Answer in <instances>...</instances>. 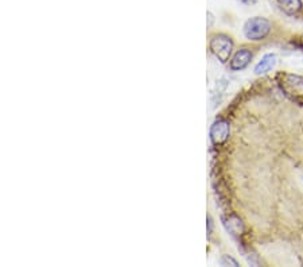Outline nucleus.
Returning <instances> with one entry per match:
<instances>
[{"label": "nucleus", "mask_w": 303, "mask_h": 267, "mask_svg": "<svg viewBox=\"0 0 303 267\" xmlns=\"http://www.w3.org/2000/svg\"><path fill=\"white\" fill-rule=\"evenodd\" d=\"M241 1H243L244 4H255L257 0H241Z\"/></svg>", "instance_id": "11"}, {"label": "nucleus", "mask_w": 303, "mask_h": 267, "mask_svg": "<svg viewBox=\"0 0 303 267\" xmlns=\"http://www.w3.org/2000/svg\"><path fill=\"white\" fill-rule=\"evenodd\" d=\"M224 225L228 229V232H231L235 236H239L244 231V225L241 223V220L236 216H229L228 219H224Z\"/></svg>", "instance_id": "6"}, {"label": "nucleus", "mask_w": 303, "mask_h": 267, "mask_svg": "<svg viewBox=\"0 0 303 267\" xmlns=\"http://www.w3.org/2000/svg\"><path fill=\"white\" fill-rule=\"evenodd\" d=\"M251 60H252V53L247 49H241L239 52H236V54L232 57L229 67L232 70H243L250 65Z\"/></svg>", "instance_id": "4"}, {"label": "nucleus", "mask_w": 303, "mask_h": 267, "mask_svg": "<svg viewBox=\"0 0 303 267\" xmlns=\"http://www.w3.org/2000/svg\"><path fill=\"white\" fill-rule=\"evenodd\" d=\"M289 78L291 80V81H287L291 85V88H293L295 92H301V93H303V78L302 77H298V76H289Z\"/></svg>", "instance_id": "8"}, {"label": "nucleus", "mask_w": 303, "mask_h": 267, "mask_svg": "<svg viewBox=\"0 0 303 267\" xmlns=\"http://www.w3.org/2000/svg\"><path fill=\"white\" fill-rule=\"evenodd\" d=\"M220 265H221V266H233V267L239 266L237 261H235V259L229 257V255H224V257L221 258V261H220Z\"/></svg>", "instance_id": "9"}, {"label": "nucleus", "mask_w": 303, "mask_h": 267, "mask_svg": "<svg viewBox=\"0 0 303 267\" xmlns=\"http://www.w3.org/2000/svg\"><path fill=\"white\" fill-rule=\"evenodd\" d=\"M244 35L247 39L250 41H261L265 38L271 31V23L264 18L255 16L251 18L244 24Z\"/></svg>", "instance_id": "1"}, {"label": "nucleus", "mask_w": 303, "mask_h": 267, "mask_svg": "<svg viewBox=\"0 0 303 267\" xmlns=\"http://www.w3.org/2000/svg\"><path fill=\"white\" fill-rule=\"evenodd\" d=\"M229 133H231V126L226 120H217L214 122L210 129V139L214 144L225 143L226 139L229 138Z\"/></svg>", "instance_id": "3"}, {"label": "nucleus", "mask_w": 303, "mask_h": 267, "mask_svg": "<svg viewBox=\"0 0 303 267\" xmlns=\"http://www.w3.org/2000/svg\"><path fill=\"white\" fill-rule=\"evenodd\" d=\"M275 65H276V56L274 53H268V54L263 56L261 60L257 62V65L255 67V74H257V76L265 74L269 70H272Z\"/></svg>", "instance_id": "5"}, {"label": "nucleus", "mask_w": 303, "mask_h": 267, "mask_svg": "<svg viewBox=\"0 0 303 267\" xmlns=\"http://www.w3.org/2000/svg\"><path fill=\"white\" fill-rule=\"evenodd\" d=\"M207 18H209V23H207V27H210V26H212V23H213V20H214L212 12H207Z\"/></svg>", "instance_id": "10"}, {"label": "nucleus", "mask_w": 303, "mask_h": 267, "mask_svg": "<svg viewBox=\"0 0 303 267\" xmlns=\"http://www.w3.org/2000/svg\"><path fill=\"white\" fill-rule=\"evenodd\" d=\"M280 8L289 15H294L302 10V0H276Z\"/></svg>", "instance_id": "7"}, {"label": "nucleus", "mask_w": 303, "mask_h": 267, "mask_svg": "<svg viewBox=\"0 0 303 267\" xmlns=\"http://www.w3.org/2000/svg\"><path fill=\"white\" fill-rule=\"evenodd\" d=\"M210 50L218 58V61L226 62L231 57L232 49H233V42L229 37L226 35H216L210 41Z\"/></svg>", "instance_id": "2"}]
</instances>
